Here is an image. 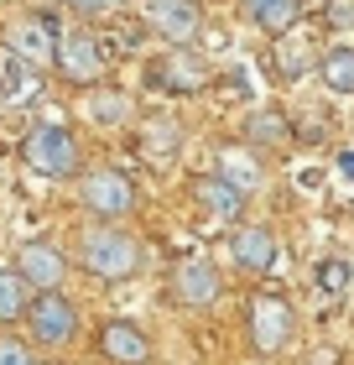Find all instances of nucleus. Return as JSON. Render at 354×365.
Returning a JSON list of instances; mask_svg holds the SVG:
<instances>
[{"mask_svg": "<svg viewBox=\"0 0 354 365\" xmlns=\"http://www.w3.org/2000/svg\"><path fill=\"white\" fill-rule=\"evenodd\" d=\"M26 329L37 344H68V339H78V308L63 292H42L26 313Z\"/></svg>", "mask_w": 354, "mask_h": 365, "instance_id": "nucleus-7", "label": "nucleus"}, {"mask_svg": "<svg viewBox=\"0 0 354 365\" xmlns=\"http://www.w3.org/2000/svg\"><path fill=\"white\" fill-rule=\"evenodd\" d=\"M339 173H344V178H354V152H339Z\"/></svg>", "mask_w": 354, "mask_h": 365, "instance_id": "nucleus-27", "label": "nucleus"}, {"mask_svg": "<svg viewBox=\"0 0 354 365\" xmlns=\"http://www.w3.org/2000/svg\"><path fill=\"white\" fill-rule=\"evenodd\" d=\"M89 115H94V120H105V125H115V120H125V115H130V105L120 94H94L89 99Z\"/></svg>", "mask_w": 354, "mask_h": 365, "instance_id": "nucleus-23", "label": "nucleus"}, {"mask_svg": "<svg viewBox=\"0 0 354 365\" xmlns=\"http://www.w3.org/2000/svg\"><path fill=\"white\" fill-rule=\"evenodd\" d=\"M0 365H37L31 360V344L16 334H0Z\"/></svg>", "mask_w": 354, "mask_h": 365, "instance_id": "nucleus-24", "label": "nucleus"}, {"mask_svg": "<svg viewBox=\"0 0 354 365\" xmlns=\"http://www.w3.org/2000/svg\"><path fill=\"white\" fill-rule=\"evenodd\" d=\"M63 21L53 11H37V16H26V21H16L6 31V42H11V58L16 63H26V68H58V47H63Z\"/></svg>", "mask_w": 354, "mask_h": 365, "instance_id": "nucleus-3", "label": "nucleus"}, {"mask_svg": "<svg viewBox=\"0 0 354 365\" xmlns=\"http://www.w3.org/2000/svg\"><path fill=\"white\" fill-rule=\"evenodd\" d=\"M292 334H297V313L281 292L250 297V344H256L261 355H281L286 344H292Z\"/></svg>", "mask_w": 354, "mask_h": 365, "instance_id": "nucleus-4", "label": "nucleus"}, {"mask_svg": "<svg viewBox=\"0 0 354 365\" xmlns=\"http://www.w3.org/2000/svg\"><path fill=\"white\" fill-rule=\"evenodd\" d=\"M286 136H292V125H286L281 110H256V115L245 120V141H250V146H281Z\"/></svg>", "mask_w": 354, "mask_h": 365, "instance_id": "nucleus-19", "label": "nucleus"}, {"mask_svg": "<svg viewBox=\"0 0 354 365\" xmlns=\"http://www.w3.org/2000/svg\"><path fill=\"white\" fill-rule=\"evenodd\" d=\"M204 84H209V68L188 47H172L162 63H151V89H162V94H198Z\"/></svg>", "mask_w": 354, "mask_h": 365, "instance_id": "nucleus-12", "label": "nucleus"}, {"mask_svg": "<svg viewBox=\"0 0 354 365\" xmlns=\"http://www.w3.org/2000/svg\"><path fill=\"white\" fill-rule=\"evenodd\" d=\"M219 292H224V277L209 256H182L172 267V297L182 308H209Z\"/></svg>", "mask_w": 354, "mask_h": 365, "instance_id": "nucleus-9", "label": "nucleus"}, {"mask_svg": "<svg viewBox=\"0 0 354 365\" xmlns=\"http://www.w3.org/2000/svg\"><path fill=\"white\" fill-rule=\"evenodd\" d=\"M78 267L83 277H94V282H130L141 272V240L136 235H125V230H115V225H94V230H83L78 235Z\"/></svg>", "mask_w": 354, "mask_h": 365, "instance_id": "nucleus-1", "label": "nucleus"}, {"mask_svg": "<svg viewBox=\"0 0 354 365\" xmlns=\"http://www.w3.org/2000/svg\"><path fill=\"white\" fill-rule=\"evenodd\" d=\"M318 73H323V84L333 94H354V47H328Z\"/></svg>", "mask_w": 354, "mask_h": 365, "instance_id": "nucleus-20", "label": "nucleus"}, {"mask_svg": "<svg viewBox=\"0 0 354 365\" xmlns=\"http://www.w3.org/2000/svg\"><path fill=\"white\" fill-rule=\"evenodd\" d=\"M276 251H281V245H276V235L266 225H240V230H234V240H229V256L240 261L245 272H271L276 267Z\"/></svg>", "mask_w": 354, "mask_h": 365, "instance_id": "nucleus-14", "label": "nucleus"}, {"mask_svg": "<svg viewBox=\"0 0 354 365\" xmlns=\"http://www.w3.org/2000/svg\"><path fill=\"white\" fill-rule=\"evenodd\" d=\"M16 272L26 277L31 292H63V277H68V256L58 251V240H26L16 251Z\"/></svg>", "mask_w": 354, "mask_h": 365, "instance_id": "nucleus-6", "label": "nucleus"}, {"mask_svg": "<svg viewBox=\"0 0 354 365\" xmlns=\"http://www.w3.org/2000/svg\"><path fill=\"white\" fill-rule=\"evenodd\" d=\"M276 68L286 73V78H297V73H308V63H313V47L308 42H297V37H281V47H276Z\"/></svg>", "mask_w": 354, "mask_h": 365, "instance_id": "nucleus-22", "label": "nucleus"}, {"mask_svg": "<svg viewBox=\"0 0 354 365\" xmlns=\"http://www.w3.org/2000/svg\"><path fill=\"white\" fill-rule=\"evenodd\" d=\"M31 99H42V73L11 58L6 78H0V105H11V110H16V105H31Z\"/></svg>", "mask_w": 354, "mask_h": 365, "instance_id": "nucleus-16", "label": "nucleus"}, {"mask_svg": "<svg viewBox=\"0 0 354 365\" xmlns=\"http://www.w3.org/2000/svg\"><path fill=\"white\" fill-rule=\"evenodd\" d=\"M21 157H26V168L37 173V178H78V141H73V130L63 125V120H42V125H31L26 130V141H21Z\"/></svg>", "mask_w": 354, "mask_h": 365, "instance_id": "nucleus-2", "label": "nucleus"}, {"mask_svg": "<svg viewBox=\"0 0 354 365\" xmlns=\"http://www.w3.org/2000/svg\"><path fill=\"white\" fill-rule=\"evenodd\" d=\"M146 130H151V146H157V152H167V146L177 141V136H172L177 125H167V120H157V125H146Z\"/></svg>", "mask_w": 354, "mask_h": 365, "instance_id": "nucleus-26", "label": "nucleus"}, {"mask_svg": "<svg viewBox=\"0 0 354 365\" xmlns=\"http://www.w3.org/2000/svg\"><path fill=\"white\" fill-rule=\"evenodd\" d=\"M146 21L162 42L193 47L198 26H204V11H198V0H146Z\"/></svg>", "mask_w": 354, "mask_h": 365, "instance_id": "nucleus-10", "label": "nucleus"}, {"mask_svg": "<svg viewBox=\"0 0 354 365\" xmlns=\"http://www.w3.org/2000/svg\"><path fill=\"white\" fill-rule=\"evenodd\" d=\"M31 303H37V292L26 287V277L21 272H0V324H16V319H26Z\"/></svg>", "mask_w": 354, "mask_h": 365, "instance_id": "nucleus-17", "label": "nucleus"}, {"mask_svg": "<svg viewBox=\"0 0 354 365\" xmlns=\"http://www.w3.org/2000/svg\"><path fill=\"white\" fill-rule=\"evenodd\" d=\"M188 193H193V204L209 214V220H224V225H234L245 214V193L234 188V182H224L219 173H198L193 182H188Z\"/></svg>", "mask_w": 354, "mask_h": 365, "instance_id": "nucleus-13", "label": "nucleus"}, {"mask_svg": "<svg viewBox=\"0 0 354 365\" xmlns=\"http://www.w3.org/2000/svg\"><path fill=\"white\" fill-rule=\"evenodd\" d=\"M219 178L234 182L240 193H250L261 182V168H256V157H250L245 146H219Z\"/></svg>", "mask_w": 354, "mask_h": 365, "instance_id": "nucleus-18", "label": "nucleus"}, {"mask_svg": "<svg viewBox=\"0 0 354 365\" xmlns=\"http://www.w3.org/2000/svg\"><path fill=\"white\" fill-rule=\"evenodd\" d=\"M58 73L68 78V84H99V73H105V42H99L89 26L68 31L63 47H58Z\"/></svg>", "mask_w": 354, "mask_h": 365, "instance_id": "nucleus-8", "label": "nucleus"}, {"mask_svg": "<svg viewBox=\"0 0 354 365\" xmlns=\"http://www.w3.org/2000/svg\"><path fill=\"white\" fill-rule=\"evenodd\" d=\"M99 355H105L110 365H146L151 360V339H146V329L141 324H130V319H110V324H99Z\"/></svg>", "mask_w": 354, "mask_h": 365, "instance_id": "nucleus-11", "label": "nucleus"}, {"mask_svg": "<svg viewBox=\"0 0 354 365\" xmlns=\"http://www.w3.org/2000/svg\"><path fill=\"white\" fill-rule=\"evenodd\" d=\"M63 6H68L73 16H105V11L115 6V0H63Z\"/></svg>", "mask_w": 354, "mask_h": 365, "instance_id": "nucleus-25", "label": "nucleus"}, {"mask_svg": "<svg viewBox=\"0 0 354 365\" xmlns=\"http://www.w3.org/2000/svg\"><path fill=\"white\" fill-rule=\"evenodd\" d=\"M245 16L266 37H286V31L302 21V0H245Z\"/></svg>", "mask_w": 354, "mask_h": 365, "instance_id": "nucleus-15", "label": "nucleus"}, {"mask_svg": "<svg viewBox=\"0 0 354 365\" xmlns=\"http://www.w3.org/2000/svg\"><path fill=\"white\" fill-rule=\"evenodd\" d=\"M78 198H83L89 214H99V225H115V220H125V214L136 209V182L125 173H115V168H99V173H83Z\"/></svg>", "mask_w": 354, "mask_h": 365, "instance_id": "nucleus-5", "label": "nucleus"}, {"mask_svg": "<svg viewBox=\"0 0 354 365\" xmlns=\"http://www.w3.org/2000/svg\"><path fill=\"white\" fill-rule=\"evenodd\" d=\"M349 282H354V267H349V256H323V261H318V287H323L328 297L349 292Z\"/></svg>", "mask_w": 354, "mask_h": 365, "instance_id": "nucleus-21", "label": "nucleus"}]
</instances>
